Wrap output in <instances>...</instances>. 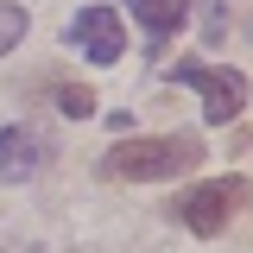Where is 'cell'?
Wrapping results in <instances>:
<instances>
[{
  "instance_id": "8",
  "label": "cell",
  "mask_w": 253,
  "mask_h": 253,
  "mask_svg": "<svg viewBox=\"0 0 253 253\" xmlns=\"http://www.w3.org/2000/svg\"><path fill=\"white\" fill-rule=\"evenodd\" d=\"M26 6H13V0H0V57H6V51H13V44H19V38H26Z\"/></svg>"
},
{
  "instance_id": "6",
  "label": "cell",
  "mask_w": 253,
  "mask_h": 253,
  "mask_svg": "<svg viewBox=\"0 0 253 253\" xmlns=\"http://www.w3.org/2000/svg\"><path fill=\"white\" fill-rule=\"evenodd\" d=\"M126 13L146 26V38H152V44H165V38L190 19V0H126Z\"/></svg>"
},
{
  "instance_id": "1",
  "label": "cell",
  "mask_w": 253,
  "mask_h": 253,
  "mask_svg": "<svg viewBox=\"0 0 253 253\" xmlns=\"http://www.w3.org/2000/svg\"><path fill=\"white\" fill-rule=\"evenodd\" d=\"M203 165V139L196 133H152V139H126L101 158V177L114 184H158V177H184Z\"/></svg>"
},
{
  "instance_id": "7",
  "label": "cell",
  "mask_w": 253,
  "mask_h": 253,
  "mask_svg": "<svg viewBox=\"0 0 253 253\" xmlns=\"http://www.w3.org/2000/svg\"><path fill=\"white\" fill-rule=\"evenodd\" d=\"M57 108L70 114V121H89V114H95V89H83V83H57Z\"/></svg>"
},
{
  "instance_id": "4",
  "label": "cell",
  "mask_w": 253,
  "mask_h": 253,
  "mask_svg": "<svg viewBox=\"0 0 253 253\" xmlns=\"http://www.w3.org/2000/svg\"><path fill=\"white\" fill-rule=\"evenodd\" d=\"M70 44L89 63H121V51H126L121 13H114V6H83V13L70 19Z\"/></svg>"
},
{
  "instance_id": "5",
  "label": "cell",
  "mask_w": 253,
  "mask_h": 253,
  "mask_svg": "<svg viewBox=\"0 0 253 253\" xmlns=\"http://www.w3.org/2000/svg\"><path fill=\"white\" fill-rule=\"evenodd\" d=\"M44 165V139L32 126H0V184H26Z\"/></svg>"
},
{
  "instance_id": "3",
  "label": "cell",
  "mask_w": 253,
  "mask_h": 253,
  "mask_svg": "<svg viewBox=\"0 0 253 253\" xmlns=\"http://www.w3.org/2000/svg\"><path fill=\"white\" fill-rule=\"evenodd\" d=\"M171 83H184V89L203 95V121L209 126H228L247 108V76H241V70H221V63H177Z\"/></svg>"
},
{
  "instance_id": "2",
  "label": "cell",
  "mask_w": 253,
  "mask_h": 253,
  "mask_svg": "<svg viewBox=\"0 0 253 253\" xmlns=\"http://www.w3.org/2000/svg\"><path fill=\"white\" fill-rule=\"evenodd\" d=\"M247 203H253V184H247V177H209V184H196V190L177 196V221H184L190 234L209 241V234H221Z\"/></svg>"
}]
</instances>
